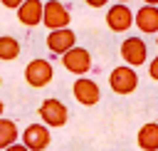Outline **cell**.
I'll list each match as a JSON object with an SVG mask.
<instances>
[{"label":"cell","mask_w":158,"mask_h":151,"mask_svg":"<svg viewBox=\"0 0 158 151\" xmlns=\"http://www.w3.org/2000/svg\"><path fill=\"white\" fill-rule=\"evenodd\" d=\"M109 87H111V92L118 94V97L133 94L136 87H138V72H136V67H131V64H118V67H114L111 74H109Z\"/></svg>","instance_id":"6da1fadb"},{"label":"cell","mask_w":158,"mask_h":151,"mask_svg":"<svg viewBox=\"0 0 158 151\" xmlns=\"http://www.w3.org/2000/svg\"><path fill=\"white\" fill-rule=\"evenodd\" d=\"M37 114H40L42 124H47L49 129H59V126H64V124L69 121V109H67V104H64L62 99H54V97H47V99L40 104Z\"/></svg>","instance_id":"7a4b0ae2"},{"label":"cell","mask_w":158,"mask_h":151,"mask_svg":"<svg viewBox=\"0 0 158 151\" xmlns=\"http://www.w3.org/2000/svg\"><path fill=\"white\" fill-rule=\"evenodd\" d=\"M52 79H54V67H52L49 59L37 57V59H32V62L25 67V82H27L30 87H35V89L47 87Z\"/></svg>","instance_id":"3957f363"},{"label":"cell","mask_w":158,"mask_h":151,"mask_svg":"<svg viewBox=\"0 0 158 151\" xmlns=\"http://www.w3.org/2000/svg\"><path fill=\"white\" fill-rule=\"evenodd\" d=\"M118 54H121L123 64L141 67L148 62V45L143 42V37H126L118 47Z\"/></svg>","instance_id":"277c9868"},{"label":"cell","mask_w":158,"mask_h":151,"mask_svg":"<svg viewBox=\"0 0 158 151\" xmlns=\"http://www.w3.org/2000/svg\"><path fill=\"white\" fill-rule=\"evenodd\" d=\"M72 22V12L64 2L59 0H47L44 2V15H42V25L47 30H59V27H69Z\"/></svg>","instance_id":"5b68a950"},{"label":"cell","mask_w":158,"mask_h":151,"mask_svg":"<svg viewBox=\"0 0 158 151\" xmlns=\"http://www.w3.org/2000/svg\"><path fill=\"white\" fill-rule=\"evenodd\" d=\"M62 64H64L67 72H72V74H77V77H84V74L91 69V54H89L86 47L74 45L69 52L62 54Z\"/></svg>","instance_id":"8992f818"},{"label":"cell","mask_w":158,"mask_h":151,"mask_svg":"<svg viewBox=\"0 0 158 151\" xmlns=\"http://www.w3.org/2000/svg\"><path fill=\"white\" fill-rule=\"evenodd\" d=\"M72 94H74V99H77L81 106H94V104H99V99H101L99 84H96L94 79H89L86 74H84V77H77V82L72 84Z\"/></svg>","instance_id":"52a82bcc"},{"label":"cell","mask_w":158,"mask_h":151,"mask_svg":"<svg viewBox=\"0 0 158 151\" xmlns=\"http://www.w3.org/2000/svg\"><path fill=\"white\" fill-rule=\"evenodd\" d=\"M44 45H47V50H49L52 54L62 57L64 52H69V50H72V47L77 45V35H74V30H72V27H59V30H49V35H47Z\"/></svg>","instance_id":"ba28073f"},{"label":"cell","mask_w":158,"mask_h":151,"mask_svg":"<svg viewBox=\"0 0 158 151\" xmlns=\"http://www.w3.org/2000/svg\"><path fill=\"white\" fill-rule=\"evenodd\" d=\"M106 25L111 32H126L133 25V12L126 2H116L106 10Z\"/></svg>","instance_id":"9c48e42d"},{"label":"cell","mask_w":158,"mask_h":151,"mask_svg":"<svg viewBox=\"0 0 158 151\" xmlns=\"http://www.w3.org/2000/svg\"><path fill=\"white\" fill-rule=\"evenodd\" d=\"M49 141H52V134H49L47 124H30L22 131V144L30 151H44L49 146Z\"/></svg>","instance_id":"30bf717a"},{"label":"cell","mask_w":158,"mask_h":151,"mask_svg":"<svg viewBox=\"0 0 158 151\" xmlns=\"http://www.w3.org/2000/svg\"><path fill=\"white\" fill-rule=\"evenodd\" d=\"M42 15H44V2L42 0H25L17 7V22L25 25V27L42 25Z\"/></svg>","instance_id":"8fae6325"},{"label":"cell","mask_w":158,"mask_h":151,"mask_svg":"<svg viewBox=\"0 0 158 151\" xmlns=\"http://www.w3.org/2000/svg\"><path fill=\"white\" fill-rule=\"evenodd\" d=\"M133 25L143 35H156L158 32V5H143L133 12Z\"/></svg>","instance_id":"7c38bea8"},{"label":"cell","mask_w":158,"mask_h":151,"mask_svg":"<svg viewBox=\"0 0 158 151\" xmlns=\"http://www.w3.org/2000/svg\"><path fill=\"white\" fill-rule=\"evenodd\" d=\"M136 144L141 151H158V121H148L138 129Z\"/></svg>","instance_id":"4fadbf2b"},{"label":"cell","mask_w":158,"mask_h":151,"mask_svg":"<svg viewBox=\"0 0 158 151\" xmlns=\"http://www.w3.org/2000/svg\"><path fill=\"white\" fill-rule=\"evenodd\" d=\"M20 42L12 35H0V62H12L20 57Z\"/></svg>","instance_id":"5bb4252c"},{"label":"cell","mask_w":158,"mask_h":151,"mask_svg":"<svg viewBox=\"0 0 158 151\" xmlns=\"http://www.w3.org/2000/svg\"><path fill=\"white\" fill-rule=\"evenodd\" d=\"M17 136H20V131H17V124H15L12 119H5V116H0V149L5 151L10 144H15V141H17Z\"/></svg>","instance_id":"9a60e30c"},{"label":"cell","mask_w":158,"mask_h":151,"mask_svg":"<svg viewBox=\"0 0 158 151\" xmlns=\"http://www.w3.org/2000/svg\"><path fill=\"white\" fill-rule=\"evenodd\" d=\"M148 77H151L153 82H158V54L148 62Z\"/></svg>","instance_id":"2e32d148"},{"label":"cell","mask_w":158,"mask_h":151,"mask_svg":"<svg viewBox=\"0 0 158 151\" xmlns=\"http://www.w3.org/2000/svg\"><path fill=\"white\" fill-rule=\"evenodd\" d=\"M22 2H25V0H0V5H2V7H7V10H17Z\"/></svg>","instance_id":"e0dca14e"},{"label":"cell","mask_w":158,"mask_h":151,"mask_svg":"<svg viewBox=\"0 0 158 151\" xmlns=\"http://www.w3.org/2000/svg\"><path fill=\"white\" fill-rule=\"evenodd\" d=\"M5 151H30V149H27L25 144H17V141H15V144H10V146H7Z\"/></svg>","instance_id":"ac0fdd59"},{"label":"cell","mask_w":158,"mask_h":151,"mask_svg":"<svg viewBox=\"0 0 158 151\" xmlns=\"http://www.w3.org/2000/svg\"><path fill=\"white\" fill-rule=\"evenodd\" d=\"M89 7H104V5H109V0H84Z\"/></svg>","instance_id":"d6986e66"},{"label":"cell","mask_w":158,"mask_h":151,"mask_svg":"<svg viewBox=\"0 0 158 151\" xmlns=\"http://www.w3.org/2000/svg\"><path fill=\"white\" fill-rule=\"evenodd\" d=\"M143 5H158V0H143Z\"/></svg>","instance_id":"ffe728a7"},{"label":"cell","mask_w":158,"mask_h":151,"mask_svg":"<svg viewBox=\"0 0 158 151\" xmlns=\"http://www.w3.org/2000/svg\"><path fill=\"white\" fill-rule=\"evenodd\" d=\"M2 111H5V104H2V99H0V116H2Z\"/></svg>","instance_id":"44dd1931"},{"label":"cell","mask_w":158,"mask_h":151,"mask_svg":"<svg viewBox=\"0 0 158 151\" xmlns=\"http://www.w3.org/2000/svg\"><path fill=\"white\" fill-rule=\"evenodd\" d=\"M156 47H158V32H156Z\"/></svg>","instance_id":"7402d4cb"},{"label":"cell","mask_w":158,"mask_h":151,"mask_svg":"<svg viewBox=\"0 0 158 151\" xmlns=\"http://www.w3.org/2000/svg\"><path fill=\"white\" fill-rule=\"evenodd\" d=\"M116 2H131V0H116Z\"/></svg>","instance_id":"603a6c76"},{"label":"cell","mask_w":158,"mask_h":151,"mask_svg":"<svg viewBox=\"0 0 158 151\" xmlns=\"http://www.w3.org/2000/svg\"><path fill=\"white\" fill-rule=\"evenodd\" d=\"M0 87H2V77H0Z\"/></svg>","instance_id":"cb8c5ba5"}]
</instances>
